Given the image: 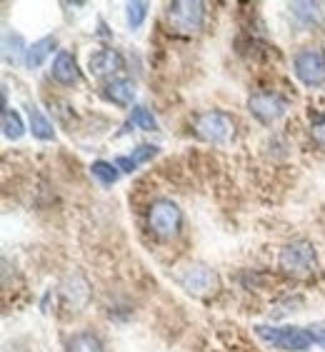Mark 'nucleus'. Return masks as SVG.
Wrapping results in <instances>:
<instances>
[{"mask_svg": "<svg viewBox=\"0 0 325 352\" xmlns=\"http://www.w3.org/2000/svg\"><path fill=\"white\" fill-rule=\"evenodd\" d=\"M193 133L205 142L223 145L235 138V118L225 110H205L193 120Z\"/></svg>", "mask_w": 325, "mask_h": 352, "instance_id": "obj_1", "label": "nucleus"}, {"mask_svg": "<svg viewBox=\"0 0 325 352\" xmlns=\"http://www.w3.org/2000/svg\"><path fill=\"white\" fill-rule=\"evenodd\" d=\"M280 270L285 275H293V278H305L315 270L318 258H315V248H313L308 240H293L280 250Z\"/></svg>", "mask_w": 325, "mask_h": 352, "instance_id": "obj_2", "label": "nucleus"}, {"mask_svg": "<svg viewBox=\"0 0 325 352\" xmlns=\"http://www.w3.org/2000/svg\"><path fill=\"white\" fill-rule=\"evenodd\" d=\"M255 335L268 345L278 347L285 352H303L313 345L311 332L303 327H271V325H255Z\"/></svg>", "mask_w": 325, "mask_h": 352, "instance_id": "obj_3", "label": "nucleus"}, {"mask_svg": "<svg viewBox=\"0 0 325 352\" xmlns=\"http://www.w3.org/2000/svg\"><path fill=\"white\" fill-rule=\"evenodd\" d=\"M170 28L183 35H196L205 21V3L200 0H176L168 6Z\"/></svg>", "mask_w": 325, "mask_h": 352, "instance_id": "obj_4", "label": "nucleus"}, {"mask_svg": "<svg viewBox=\"0 0 325 352\" xmlns=\"http://www.w3.org/2000/svg\"><path fill=\"white\" fill-rule=\"evenodd\" d=\"M148 225L158 237L170 240L183 228V212L173 200H156L148 210Z\"/></svg>", "mask_w": 325, "mask_h": 352, "instance_id": "obj_5", "label": "nucleus"}, {"mask_svg": "<svg viewBox=\"0 0 325 352\" xmlns=\"http://www.w3.org/2000/svg\"><path fill=\"white\" fill-rule=\"evenodd\" d=\"M293 68H295V78L308 88L325 85V55L320 50H313V47L300 50L293 60Z\"/></svg>", "mask_w": 325, "mask_h": 352, "instance_id": "obj_6", "label": "nucleus"}, {"mask_svg": "<svg viewBox=\"0 0 325 352\" xmlns=\"http://www.w3.org/2000/svg\"><path fill=\"white\" fill-rule=\"evenodd\" d=\"M176 280L183 285L190 295H198V298L218 290V275L216 270H210L208 265H185L183 270L176 275Z\"/></svg>", "mask_w": 325, "mask_h": 352, "instance_id": "obj_7", "label": "nucleus"}, {"mask_svg": "<svg viewBox=\"0 0 325 352\" xmlns=\"http://www.w3.org/2000/svg\"><path fill=\"white\" fill-rule=\"evenodd\" d=\"M248 110H251L260 122H275L278 118L285 116L288 100L278 93L260 90V93H253L251 98H248Z\"/></svg>", "mask_w": 325, "mask_h": 352, "instance_id": "obj_8", "label": "nucleus"}, {"mask_svg": "<svg viewBox=\"0 0 325 352\" xmlns=\"http://www.w3.org/2000/svg\"><path fill=\"white\" fill-rule=\"evenodd\" d=\"M123 65H125V63H123V55L118 53V50H113V47H103V50L90 55V60H88V70L95 78H105V75L118 73V70H123Z\"/></svg>", "mask_w": 325, "mask_h": 352, "instance_id": "obj_9", "label": "nucleus"}, {"mask_svg": "<svg viewBox=\"0 0 325 352\" xmlns=\"http://www.w3.org/2000/svg\"><path fill=\"white\" fill-rule=\"evenodd\" d=\"M50 75H53L61 85H73V82L81 80V70H78V63H75L73 53H68V50H61V53L55 55Z\"/></svg>", "mask_w": 325, "mask_h": 352, "instance_id": "obj_10", "label": "nucleus"}, {"mask_svg": "<svg viewBox=\"0 0 325 352\" xmlns=\"http://www.w3.org/2000/svg\"><path fill=\"white\" fill-rule=\"evenodd\" d=\"M136 82L130 80V78H118V80H110L105 85V95L113 102H118V105H130V102L136 100Z\"/></svg>", "mask_w": 325, "mask_h": 352, "instance_id": "obj_11", "label": "nucleus"}, {"mask_svg": "<svg viewBox=\"0 0 325 352\" xmlns=\"http://www.w3.org/2000/svg\"><path fill=\"white\" fill-rule=\"evenodd\" d=\"M53 47H55V38H53V35H48V38H41V41H35L33 45H28L25 68H30V70L41 68L43 63H45L48 55L53 53Z\"/></svg>", "mask_w": 325, "mask_h": 352, "instance_id": "obj_12", "label": "nucleus"}, {"mask_svg": "<svg viewBox=\"0 0 325 352\" xmlns=\"http://www.w3.org/2000/svg\"><path fill=\"white\" fill-rule=\"evenodd\" d=\"M156 155H158L156 145H140V148H136V153H133V155H120V157H118L116 165L123 170V173H133V170H138L143 163L153 160Z\"/></svg>", "mask_w": 325, "mask_h": 352, "instance_id": "obj_13", "label": "nucleus"}, {"mask_svg": "<svg viewBox=\"0 0 325 352\" xmlns=\"http://www.w3.org/2000/svg\"><path fill=\"white\" fill-rule=\"evenodd\" d=\"M28 118H30V130H33V138H38V140H53V138H55L53 122L48 120V118L43 116L35 105H30V108H28Z\"/></svg>", "mask_w": 325, "mask_h": 352, "instance_id": "obj_14", "label": "nucleus"}, {"mask_svg": "<svg viewBox=\"0 0 325 352\" xmlns=\"http://www.w3.org/2000/svg\"><path fill=\"white\" fill-rule=\"evenodd\" d=\"M65 352H103V342L93 332H78L68 340Z\"/></svg>", "mask_w": 325, "mask_h": 352, "instance_id": "obj_15", "label": "nucleus"}, {"mask_svg": "<svg viewBox=\"0 0 325 352\" xmlns=\"http://www.w3.org/2000/svg\"><path fill=\"white\" fill-rule=\"evenodd\" d=\"M25 53L28 47L25 43H23V38L18 33H8L6 41H3V58H6V63H25Z\"/></svg>", "mask_w": 325, "mask_h": 352, "instance_id": "obj_16", "label": "nucleus"}, {"mask_svg": "<svg viewBox=\"0 0 325 352\" xmlns=\"http://www.w3.org/2000/svg\"><path fill=\"white\" fill-rule=\"evenodd\" d=\"M291 10L305 25H318L323 21V6L320 3H293Z\"/></svg>", "mask_w": 325, "mask_h": 352, "instance_id": "obj_17", "label": "nucleus"}, {"mask_svg": "<svg viewBox=\"0 0 325 352\" xmlns=\"http://www.w3.org/2000/svg\"><path fill=\"white\" fill-rule=\"evenodd\" d=\"M3 135L8 140H21L25 135V125H23V118L10 108H3Z\"/></svg>", "mask_w": 325, "mask_h": 352, "instance_id": "obj_18", "label": "nucleus"}, {"mask_svg": "<svg viewBox=\"0 0 325 352\" xmlns=\"http://www.w3.org/2000/svg\"><path fill=\"white\" fill-rule=\"evenodd\" d=\"M90 173H93L95 180H98L101 185H105V188L116 185L118 177H120V173H118V165L105 163V160H95V163L90 165Z\"/></svg>", "mask_w": 325, "mask_h": 352, "instance_id": "obj_19", "label": "nucleus"}, {"mask_svg": "<svg viewBox=\"0 0 325 352\" xmlns=\"http://www.w3.org/2000/svg\"><path fill=\"white\" fill-rule=\"evenodd\" d=\"M148 3L145 0H136V3H128L125 6V21H128L130 30H136V28H140L143 23H145V18H148Z\"/></svg>", "mask_w": 325, "mask_h": 352, "instance_id": "obj_20", "label": "nucleus"}, {"mask_svg": "<svg viewBox=\"0 0 325 352\" xmlns=\"http://www.w3.org/2000/svg\"><path fill=\"white\" fill-rule=\"evenodd\" d=\"M128 125H136V128H140V130H158V120H156V116L150 113L148 108H143V105H138V108H133V113H130V120H128Z\"/></svg>", "mask_w": 325, "mask_h": 352, "instance_id": "obj_21", "label": "nucleus"}, {"mask_svg": "<svg viewBox=\"0 0 325 352\" xmlns=\"http://www.w3.org/2000/svg\"><path fill=\"white\" fill-rule=\"evenodd\" d=\"M313 138L320 142V145H325V113H320V116H315V120H313V128H311Z\"/></svg>", "mask_w": 325, "mask_h": 352, "instance_id": "obj_22", "label": "nucleus"}, {"mask_svg": "<svg viewBox=\"0 0 325 352\" xmlns=\"http://www.w3.org/2000/svg\"><path fill=\"white\" fill-rule=\"evenodd\" d=\"M308 332H311L313 342L325 347V322H315V325H308Z\"/></svg>", "mask_w": 325, "mask_h": 352, "instance_id": "obj_23", "label": "nucleus"}]
</instances>
